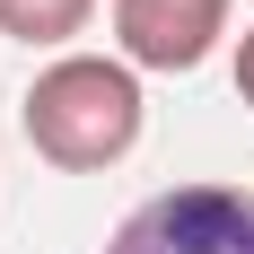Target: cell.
I'll list each match as a JSON object with an SVG mask.
<instances>
[{"label": "cell", "instance_id": "obj_1", "mask_svg": "<svg viewBox=\"0 0 254 254\" xmlns=\"http://www.w3.org/2000/svg\"><path fill=\"white\" fill-rule=\"evenodd\" d=\"M18 131L62 176H105L140 149V70L123 53L114 62L105 53H62V62L35 70V88L18 105Z\"/></svg>", "mask_w": 254, "mask_h": 254}, {"label": "cell", "instance_id": "obj_2", "mask_svg": "<svg viewBox=\"0 0 254 254\" xmlns=\"http://www.w3.org/2000/svg\"><path fill=\"white\" fill-rule=\"evenodd\" d=\"M105 254H254V193H237V184H167L105 237Z\"/></svg>", "mask_w": 254, "mask_h": 254}, {"label": "cell", "instance_id": "obj_3", "mask_svg": "<svg viewBox=\"0 0 254 254\" xmlns=\"http://www.w3.org/2000/svg\"><path fill=\"white\" fill-rule=\"evenodd\" d=\"M237 0H114V44L131 70H202L228 35Z\"/></svg>", "mask_w": 254, "mask_h": 254}, {"label": "cell", "instance_id": "obj_4", "mask_svg": "<svg viewBox=\"0 0 254 254\" xmlns=\"http://www.w3.org/2000/svg\"><path fill=\"white\" fill-rule=\"evenodd\" d=\"M97 0H0V35L9 44H70L88 35Z\"/></svg>", "mask_w": 254, "mask_h": 254}, {"label": "cell", "instance_id": "obj_5", "mask_svg": "<svg viewBox=\"0 0 254 254\" xmlns=\"http://www.w3.org/2000/svg\"><path fill=\"white\" fill-rule=\"evenodd\" d=\"M237 97L254 105V26H246V35H237Z\"/></svg>", "mask_w": 254, "mask_h": 254}]
</instances>
